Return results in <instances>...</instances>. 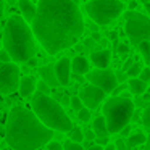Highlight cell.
<instances>
[{
	"label": "cell",
	"instance_id": "cell-25",
	"mask_svg": "<svg viewBox=\"0 0 150 150\" xmlns=\"http://www.w3.org/2000/svg\"><path fill=\"white\" fill-rule=\"evenodd\" d=\"M36 89L39 91V94H44V95H49L50 91H52V89H50L44 81H37V82H36Z\"/></svg>",
	"mask_w": 150,
	"mask_h": 150
},
{
	"label": "cell",
	"instance_id": "cell-9",
	"mask_svg": "<svg viewBox=\"0 0 150 150\" xmlns=\"http://www.w3.org/2000/svg\"><path fill=\"white\" fill-rule=\"evenodd\" d=\"M87 81L89 84L98 87L100 91H103L105 94H110L116 89L118 86V78L111 69H94V71H89L87 74Z\"/></svg>",
	"mask_w": 150,
	"mask_h": 150
},
{
	"label": "cell",
	"instance_id": "cell-2",
	"mask_svg": "<svg viewBox=\"0 0 150 150\" xmlns=\"http://www.w3.org/2000/svg\"><path fill=\"white\" fill-rule=\"evenodd\" d=\"M53 131L45 127L31 110L16 105L5 124V140L13 150H39L53 140Z\"/></svg>",
	"mask_w": 150,
	"mask_h": 150
},
{
	"label": "cell",
	"instance_id": "cell-8",
	"mask_svg": "<svg viewBox=\"0 0 150 150\" xmlns=\"http://www.w3.org/2000/svg\"><path fill=\"white\" fill-rule=\"evenodd\" d=\"M21 69L16 63H2L0 62V94L10 95L20 86Z\"/></svg>",
	"mask_w": 150,
	"mask_h": 150
},
{
	"label": "cell",
	"instance_id": "cell-24",
	"mask_svg": "<svg viewBox=\"0 0 150 150\" xmlns=\"http://www.w3.org/2000/svg\"><path fill=\"white\" fill-rule=\"evenodd\" d=\"M142 124L147 127V129H150V103L145 107V110L142 111Z\"/></svg>",
	"mask_w": 150,
	"mask_h": 150
},
{
	"label": "cell",
	"instance_id": "cell-12",
	"mask_svg": "<svg viewBox=\"0 0 150 150\" xmlns=\"http://www.w3.org/2000/svg\"><path fill=\"white\" fill-rule=\"evenodd\" d=\"M110 60H111V52L107 49L95 50V52L91 53V62L95 65L97 69H107L108 65H110Z\"/></svg>",
	"mask_w": 150,
	"mask_h": 150
},
{
	"label": "cell",
	"instance_id": "cell-37",
	"mask_svg": "<svg viewBox=\"0 0 150 150\" xmlns=\"http://www.w3.org/2000/svg\"><path fill=\"white\" fill-rule=\"evenodd\" d=\"M28 65H29L31 68H36V66H37V60L36 58H31L29 62H28Z\"/></svg>",
	"mask_w": 150,
	"mask_h": 150
},
{
	"label": "cell",
	"instance_id": "cell-20",
	"mask_svg": "<svg viewBox=\"0 0 150 150\" xmlns=\"http://www.w3.org/2000/svg\"><path fill=\"white\" fill-rule=\"evenodd\" d=\"M69 140L74 144H81L84 140V131L79 126H73V129L69 131Z\"/></svg>",
	"mask_w": 150,
	"mask_h": 150
},
{
	"label": "cell",
	"instance_id": "cell-14",
	"mask_svg": "<svg viewBox=\"0 0 150 150\" xmlns=\"http://www.w3.org/2000/svg\"><path fill=\"white\" fill-rule=\"evenodd\" d=\"M91 71V63L86 57L78 55L71 60V73L76 76H84Z\"/></svg>",
	"mask_w": 150,
	"mask_h": 150
},
{
	"label": "cell",
	"instance_id": "cell-33",
	"mask_svg": "<svg viewBox=\"0 0 150 150\" xmlns=\"http://www.w3.org/2000/svg\"><path fill=\"white\" fill-rule=\"evenodd\" d=\"M127 52H129L127 44H120V47H118V53H120V55H126Z\"/></svg>",
	"mask_w": 150,
	"mask_h": 150
},
{
	"label": "cell",
	"instance_id": "cell-41",
	"mask_svg": "<svg viewBox=\"0 0 150 150\" xmlns=\"http://www.w3.org/2000/svg\"><path fill=\"white\" fill-rule=\"evenodd\" d=\"M145 10H147V13H149V16H150V2L145 4Z\"/></svg>",
	"mask_w": 150,
	"mask_h": 150
},
{
	"label": "cell",
	"instance_id": "cell-42",
	"mask_svg": "<svg viewBox=\"0 0 150 150\" xmlns=\"http://www.w3.org/2000/svg\"><path fill=\"white\" fill-rule=\"evenodd\" d=\"M145 150H150V139H147L145 142Z\"/></svg>",
	"mask_w": 150,
	"mask_h": 150
},
{
	"label": "cell",
	"instance_id": "cell-39",
	"mask_svg": "<svg viewBox=\"0 0 150 150\" xmlns=\"http://www.w3.org/2000/svg\"><path fill=\"white\" fill-rule=\"evenodd\" d=\"M103 150H116V149H115V144H107V147H103Z\"/></svg>",
	"mask_w": 150,
	"mask_h": 150
},
{
	"label": "cell",
	"instance_id": "cell-34",
	"mask_svg": "<svg viewBox=\"0 0 150 150\" xmlns=\"http://www.w3.org/2000/svg\"><path fill=\"white\" fill-rule=\"evenodd\" d=\"M129 132H131V126H129V124H127V126H126V127H123V129H121V131H120V134H121V136H123V137H126V136H129Z\"/></svg>",
	"mask_w": 150,
	"mask_h": 150
},
{
	"label": "cell",
	"instance_id": "cell-13",
	"mask_svg": "<svg viewBox=\"0 0 150 150\" xmlns=\"http://www.w3.org/2000/svg\"><path fill=\"white\" fill-rule=\"evenodd\" d=\"M36 78L34 76H23L20 79V86H18V91H20V95L24 98L34 95L36 92Z\"/></svg>",
	"mask_w": 150,
	"mask_h": 150
},
{
	"label": "cell",
	"instance_id": "cell-28",
	"mask_svg": "<svg viewBox=\"0 0 150 150\" xmlns=\"http://www.w3.org/2000/svg\"><path fill=\"white\" fill-rule=\"evenodd\" d=\"M139 79H140V81H144L145 84H147V82H150V66L142 68V71H140V74H139Z\"/></svg>",
	"mask_w": 150,
	"mask_h": 150
},
{
	"label": "cell",
	"instance_id": "cell-21",
	"mask_svg": "<svg viewBox=\"0 0 150 150\" xmlns=\"http://www.w3.org/2000/svg\"><path fill=\"white\" fill-rule=\"evenodd\" d=\"M137 47H139V52H140V55H142L144 62H145L147 65H150V40L140 42Z\"/></svg>",
	"mask_w": 150,
	"mask_h": 150
},
{
	"label": "cell",
	"instance_id": "cell-18",
	"mask_svg": "<svg viewBox=\"0 0 150 150\" xmlns=\"http://www.w3.org/2000/svg\"><path fill=\"white\" fill-rule=\"evenodd\" d=\"M129 89H131V94L142 95L147 91V84L144 81H140L139 78H131L129 79Z\"/></svg>",
	"mask_w": 150,
	"mask_h": 150
},
{
	"label": "cell",
	"instance_id": "cell-30",
	"mask_svg": "<svg viewBox=\"0 0 150 150\" xmlns=\"http://www.w3.org/2000/svg\"><path fill=\"white\" fill-rule=\"evenodd\" d=\"M0 62H2V63H13V62H11V58H10V55H8L4 49L0 50Z\"/></svg>",
	"mask_w": 150,
	"mask_h": 150
},
{
	"label": "cell",
	"instance_id": "cell-19",
	"mask_svg": "<svg viewBox=\"0 0 150 150\" xmlns=\"http://www.w3.org/2000/svg\"><path fill=\"white\" fill-rule=\"evenodd\" d=\"M145 142H147V136L139 131V132H132V134H129V136H127L126 145H129V147H139V145H144Z\"/></svg>",
	"mask_w": 150,
	"mask_h": 150
},
{
	"label": "cell",
	"instance_id": "cell-5",
	"mask_svg": "<svg viewBox=\"0 0 150 150\" xmlns=\"http://www.w3.org/2000/svg\"><path fill=\"white\" fill-rule=\"evenodd\" d=\"M102 113H103L102 116L105 118L108 132L110 134L120 132L123 127H126L127 124H129L131 118H132L134 103H132V100L121 98L120 95H116V97L108 98L103 103Z\"/></svg>",
	"mask_w": 150,
	"mask_h": 150
},
{
	"label": "cell",
	"instance_id": "cell-11",
	"mask_svg": "<svg viewBox=\"0 0 150 150\" xmlns=\"http://www.w3.org/2000/svg\"><path fill=\"white\" fill-rule=\"evenodd\" d=\"M55 76L60 86H69L71 81V60L69 58H62L55 65Z\"/></svg>",
	"mask_w": 150,
	"mask_h": 150
},
{
	"label": "cell",
	"instance_id": "cell-40",
	"mask_svg": "<svg viewBox=\"0 0 150 150\" xmlns=\"http://www.w3.org/2000/svg\"><path fill=\"white\" fill-rule=\"evenodd\" d=\"M4 15V0H0V16Z\"/></svg>",
	"mask_w": 150,
	"mask_h": 150
},
{
	"label": "cell",
	"instance_id": "cell-44",
	"mask_svg": "<svg viewBox=\"0 0 150 150\" xmlns=\"http://www.w3.org/2000/svg\"><path fill=\"white\" fill-rule=\"evenodd\" d=\"M4 150H7V149H4Z\"/></svg>",
	"mask_w": 150,
	"mask_h": 150
},
{
	"label": "cell",
	"instance_id": "cell-4",
	"mask_svg": "<svg viewBox=\"0 0 150 150\" xmlns=\"http://www.w3.org/2000/svg\"><path fill=\"white\" fill-rule=\"evenodd\" d=\"M31 105H33V113L45 127L58 132H69L73 129V121L63 110L62 103L53 97L37 92L33 95Z\"/></svg>",
	"mask_w": 150,
	"mask_h": 150
},
{
	"label": "cell",
	"instance_id": "cell-3",
	"mask_svg": "<svg viewBox=\"0 0 150 150\" xmlns=\"http://www.w3.org/2000/svg\"><path fill=\"white\" fill-rule=\"evenodd\" d=\"M4 50L13 63H28L36 55V37L29 24L18 15L7 20L4 28Z\"/></svg>",
	"mask_w": 150,
	"mask_h": 150
},
{
	"label": "cell",
	"instance_id": "cell-10",
	"mask_svg": "<svg viewBox=\"0 0 150 150\" xmlns=\"http://www.w3.org/2000/svg\"><path fill=\"white\" fill-rule=\"evenodd\" d=\"M105 97H107V94H105L103 91H100L98 87L92 86V84L84 86V87L81 89V92H79V98H81L82 105H84L87 110H95V108H98V105L105 100Z\"/></svg>",
	"mask_w": 150,
	"mask_h": 150
},
{
	"label": "cell",
	"instance_id": "cell-26",
	"mask_svg": "<svg viewBox=\"0 0 150 150\" xmlns=\"http://www.w3.org/2000/svg\"><path fill=\"white\" fill-rule=\"evenodd\" d=\"M62 145H63V150H86L81 144H74V142H71V140H66Z\"/></svg>",
	"mask_w": 150,
	"mask_h": 150
},
{
	"label": "cell",
	"instance_id": "cell-31",
	"mask_svg": "<svg viewBox=\"0 0 150 150\" xmlns=\"http://www.w3.org/2000/svg\"><path fill=\"white\" fill-rule=\"evenodd\" d=\"M84 139L87 140V142H92V140H95V134L92 132V129L84 131Z\"/></svg>",
	"mask_w": 150,
	"mask_h": 150
},
{
	"label": "cell",
	"instance_id": "cell-16",
	"mask_svg": "<svg viewBox=\"0 0 150 150\" xmlns=\"http://www.w3.org/2000/svg\"><path fill=\"white\" fill-rule=\"evenodd\" d=\"M92 132L95 134V139H108L110 132H108V127L103 116H97L92 121Z\"/></svg>",
	"mask_w": 150,
	"mask_h": 150
},
{
	"label": "cell",
	"instance_id": "cell-27",
	"mask_svg": "<svg viewBox=\"0 0 150 150\" xmlns=\"http://www.w3.org/2000/svg\"><path fill=\"white\" fill-rule=\"evenodd\" d=\"M69 103H71V108H73L74 111H79L82 107H84L79 97H71V98H69Z\"/></svg>",
	"mask_w": 150,
	"mask_h": 150
},
{
	"label": "cell",
	"instance_id": "cell-45",
	"mask_svg": "<svg viewBox=\"0 0 150 150\" xmlns=\"http://www.w3.org/2000/svg\"><path fill=\"white\" fill-rule=\"evenodd\" d=\"M0 140H2V139H0Z\"/></svg>",
	"mask_w": 150,
	"mask_h": 150
},
{
	"label": "cell",
	"instance_id": "cell-36",
	"mask_svg": "<svg viewBox=\"0 0 150 150\" xmlns=\"http://www.w3.org/2000/svg\"><path fill=\"white\" fill-rule=\"evenodd\" d=\"M132 65H134V62H132V60H127V62L123 65V71H127V69H129Z\"/></svg>",
	"mask_w": 150,
	"mask_h": 150
},
{
	"label": "cell",
	"instance_id": "cell-23",
	"mask_svg": "<svg viewBox=\"0 0 150 150\" xmlns=\"http://www.w3.org/2000/svg\"><path fill=\"white\" fill-rule=\"evenodd\" d=\"M78 120L81 121V123H89V120H91V110L82 107L81 110L78 111Z\"/></svg>",
	"mask_w": 150,
	"mask_h": 150
},
{
	"label": "cell",
	"instance_id": "cell-1",
	"mask_svg": "<svg viewBox=\"0 0 150 150\" xmlns=\"http://www.w3.org/2000/svg\"><path fill=\"white\" fill-rule=\"evenodd\" d=\"M36 7L31 31L49 55H57L81 39L84 20L74 0H39Z\"/></svg>",
	"mask_w": 150,
	"mask_h": 150
},
{
	"label": "cell",
	"instance_id": "cell-22",
	"mask_svg": "<svg viewBox=\"0 0 150 150\" xmlns=\"http://www.w3.org/2000/svg\"><path fill=\"white\" fill-rule=\"evenodd\" d=\"M140 71H142V66H140L139 63H134V65H132V66H131V68L126 71V74L129 76V79H131V78H139Z\"/></svg>",
	"mask_w": 150,
	"mask_h": 150
},
{
	"label": "cell",
	"instance_id": "cell-15",
	"mask_svg": "<svg viewBox=\"0 0 150 150\" xmlns=\"http://www.w3.org/2000/svg\"><path fill=\"white\" fill-rule=\"evenodd\" d=\"M18 7L21 10V15H23V20L26 23H33V20L36 18V11L37 7L31 2V0H18Z\"/></svg>",
	"mask_w": 150,
	"mask_h": 150
},
{
	"label": "cell",
	"instance_id": "cell-43",
	"mask_svg": "<svg viewBox=\"0 0 150 150\" xmlns=\"http://www.w3.org/2000/svg\"><path fill=\"white\" fill-rule=\"evenodd\" d=\"M0 118H2V111H0Z\"/></svg>",
	"mask_w": 150,
	"mask_h": 150
},
{
	"label": "cell",
	"instance_id": "cell-7",
	"mask_svg": "<svg viewBox=\"0 0 150 150\" xmlns=\"http://www.w3.org/2000/svg\"><path fill=\"white\" fill-rule=\"evenodd\" d=\"M124 29L134 45H139L140 42L150 40V18L139 11H127L124 15Z\"/></svg>",
	"mask_w": 150,
	"mask_h": 150
},
{
	"label": "cell",
	"instance_id": "cell-38",
	"mask_svg": "<svg viewBox=\"0 0 150 150\" xmlns=\"http://www.w3.org/2000/svg\"><path fill=\"white\" fill-rule=\"evenodd\" d=\"M136 7H137V2H136V0H131V2H129V10L134 11V8H136Z\"/></svg>",
	"mask_w": 150,
	"mask_h": 150
},
{
	"label": "cell",
	"instance_id": "cell-29",
	"mask_svg": "<svg viewBox=\"0 0 150 150\" xmlns=\"http://www.w3.org/2000/svg\"><path fill=\"white\" fill-rule=\"evenodd\" d=\"M47 150H63V145L58 140H50V142L47 144Z\"/></svg>",
	"mask_w": 150,
	"mask_h": 150
},
{
	"label": "cell",
	"instance_id": "cell-6",
	"mask_svg": "<svg viewBox=\"0 0 150 150\" xmlns=\"http://www.w3.org/2000/svg\"><path fill=\"white\" fill-rule=\"evenodd\" d=\"M87 16L98 26H107L121 16L124 4L121 0H89L84 5Z\"/></svg>",
	"mask_w": 150,
	"mask_h": 150
},
{
	"label": "cell",
	"instance_id": "cell-17",
	"mask_svg": "<svg viewBox=\"0 0 150 150\" xmlns=\"http://www.w3.org/2000/svg\"><path fill=\"white\" fill-rule=\"evenodd\" d=\"M40 78H42V81L45 82V84L49 86L50 89H52V87H57V86H60L58 81H57L55 66H53V65L42 66V68H40Z\"/></svg>",
	"mask_w": 150,
	"mask_h": 150
},
{
	"label": "cell",
	"instance_id": "cell-32",
	"mask_svg": "<svg viewBox=\"0 0 150 150\" xmlns=\"http://www.w3.org/2000/svg\"><path fill=\"white\" fill-rule=\"evenodd\" d=\"M115 149L116 150H126V142H124L123 139H118L116 142H115Z\"/></svg>",
	"mask_w": 150,
	"mask_h": 150
},
{
	"label": "cell",
	"instance_id": "cell-35",
	"mask_svg": "<svg viewBox=\"0 0 150 150\" xmlns=\"http://www.w3.org/2000/svg\"><path fill=\"white\" fill-rule=\"evenodd\" d=\"M124 89H126V86H116V89L113 91V97H116V95L120 94V92H123Z\"/></svg>",
	"mask_w": 150,
	"mask_h": 150
}]
</instances>
